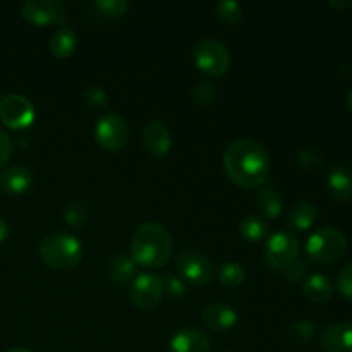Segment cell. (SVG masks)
<instances>
[{"label": "cell", "instance_id": "6da1fadb", "mask_svg": "<svg viewBox=\"0 0 352 352\" xmlns=\"http://www.w3.org/2000/svg\"><path fill=\"white\" fill-rule=\"evenodd\" d=\"M223 167L234 184L246 189L260 188L270 174V155L258 141L241 138L223 151Z\"/></svg>", "mask_w": 352, "mask_h": 352}, {"label": "cell", "instance_id": "7a4b0ae2", "mask_svg": "<svg viewBox=\"0 0 352 352\" xmlns=\"http://www.w3.org/2000/svg\"><path fill=\"white\" fill-rule=\"evenodd\" d=\"M174 241L168 230L158 222H144L131 237V254L138 265L160 268L170 260Z\"/></svg>", "mask_w": 352, "mask_h": 352}, {"label": "cell", "instance_id": "3957f363", "mask_svg": "<svg viewBox=\"0 0 352 352\" xmlns=\"http://www.w3.org/2000/svg\"><path fill=\"white\" fill-rule=\"evenodd\" d=\"M40 258L47 267L55 270H71L82 260V244L78 237L64 232L48 234L41 239Z\"/></svg>", "mask_w": 352, "mask_h": 352}, {"label": "cell", "instance_id": "277c9868", "mask_svg": "<svg viewBox=\"0 0 352 352\" xmlns=\"http://www.w3.org/2000/svg\"><path fill=\"white\" fill-rule=\"evenodd\" d=\"M347 251V239L336 227H320L306 241V253L309 260L320 265H332L339 261Z\"/></svg>", "mask_w": 352, "mask_h": 352}, {"label": "cell", "instance_id": "5b68a950", "mask_svg": "<svg viewBox=\"0 0 352 352\" xmlns=\"http://www.w3.org/2000/svg\"><path fill=\"white\" fill-rule=\"evenodd\" d=\"M195 64L203 74L206 76H222L230 67V52L222 41L215 38H205L196 43L192 52Z\"/></svg>", "mask_w": 352, "mask_h": 352}, {"label": "cell", "instance_id": "8992f818", "mask_svg": "<svg viewBox=\"0 0 352 352\" xmlns=\"http://www.w3.org/2000/svg\"><path fill=\"white\" fill-rule=\"evenodd\" d=\"M129 126L119 113L107 112L96 120L93 136L96 144L105 151H119L129 141Z\"/></svg>", "mask_w": 352, "mask_h": 352}, {"label": "cell", "instance_id": "52a82bcc", "mask_svg": "<svg viewBox=\"0 0 352 352\" xmlns=\"http://www.w3.org/2000/svg\"><path fill=\"white\" fill-rule=\"evenodd\" d=\"M175 267L182 280L189 282L195 287L208 285L215 275V268L210 258L196 250H184L179 253Z\"/></svg>", "mask_w": 352, "mask_h": 352}, {"label": "cell", "instance_id": "ba28073f", "mask_svg": "<svg viewBox=\"0 0 352 352\" xmlns=\"http://www.w3.org/2000/svg\"><path fill=\"white\" fill-rule=\"evenodd\" d=\"M265 258L270 263V267L280 272L282 268H285L289 263L299 258L298 237L289 230H277L267 239Z\"/></svg>", "mask_w": 352, "mask_h": 352}, {"label": "cell", "instance_id": "9c48e42d", "mask_svg": "<svg viewBox=\"0 0 352 352\" xmlns=\"http://www.w3.org/2000/svg\"><path fill=\"white\" fill-rule=\"evenodd\" d=\"M164 298V284L157 274H138L131 282L129 299L138 309L157 308Z\"/></svg>", "mask_w": 352, "mask_h": 352}, {"label": "cell", "instance_id": "30bf717a", "mask_svg": "<svg viewBox=\"0 0 352 352\" xmlns=\"http://www.w3.org/2000/svg\"><path fill=\"white\" fill-rule=\"evenodd\" d=\"M34 107L26 96L7 95L0 100V120L10 129H24L30 127L34 120Z\"/></svg>", "mask_w": 352, "mask_h": 352}, {"label": "cell", "instance_id": "8fae6325", "mask_svg": "<svg viewBox=\"0 0 352 352\" xmlns=\"http://www.w3.org/2000/svg\"><path fill=\"white\" fill-rule=\"evenodd\" d=\"M21 16L36 26H48L65 23V7L58 0H28L21 7Z\"/></svg>", "mask_w": 352, "mask_h": 352}, {"label": "cell", "instance_id": "7c38bea8", "mask_svg": "<svg viewBox=\"0 0 352 352\" xmlns=\"http://www.w3.org/2000/svg\"><path fill=\"white\" fill-rule=\"evenodd\" d=\"M143 146L153 157H165L172 148V136L162 120H151L143 129Z\"/></svg>", "mask_w": 352, "mask_h": 352}, {"label": "cell", "instance_id": "4fadbf2b", "mask_svg": "<svg viewBox=\"0 0 352 352\" xmlns=\"http://www.w3.org/2000/svg\"><path fill=\"white\" fill-rule=\"evenodd\" d=\"M323 352H352V323H330L320 337Z\"/></svg>", "mask_w": 352, "mask_h": 352}, {"label": "cell", "instance_id": "5bb4252c", "mask_svg": "<svg viewBox=\"0 0 352 352\" xmlns=\"http://www.w3.org/2000/svg\"><path fill=\"white\" fill-rule=\"evenodd\" d=\"M201 320L213 332H229L237 323L236 309L230 308L226 302H210L201 313Z\"/></svg>", "mask_w": 352, "mask_h": 352}, {"label": "cell", "instance_id": "9a60e30c", "mask_svg": "<svg viewBox=\"0 0 352 352\" xmlns=\"http://www.w3.org/2000/svg\"><path fill=\"white\" fill-rule=\"evenodd\" d=\"M170 352H210V339L203 330L186 327L170 340Z\"/></svg>", "mask_w": 352, "mask_h": 352}, {"label": "cell", "instance_id": "2e32d148", "mask_svg": "<svg viewBox=\"0 0 352 352\" xmlns=\"http://www.w3.org/2000/svg\"><path fill=\"white\" fill-rule=\"evenodd\" d=\"M0 186L9 195H24L33 186V172L26 165H9L0 174Z\"/></svg>", "mask_w": 352, "mask_h": 352}, {"label": "cell", "instance_id": "e0dca14e", "mask_svg": "<svg viewBox=\"0 0 352 352\" xmlns=\"http://www.w3.org/2000/svg\"><path fill=\"white\" fill-rule=\"evenodd\" d=\"M327 191L332 196L336 201H349L352 199V170L344 167V165H337L329 172L327 177Z\"/></svg>", "mask_w": 352, "mask_h": 352}, {"label": "cell", "instance_id": "ac0fdd59", "mask_svg": "<svg viewBox=\"0 0 352 352\" xmlns=\"http://www.w3.org/2000/svg\"><path fill=\"white\" fill-rule=\"evenodd\" d=\"M48 48H50L52 55H55L57 58L71 57L76 52V48H78V36H76L74 30L69 28L67 24L58 26L50 36Z\"/></svg>", "mask_w": 352, "mask_h": 352}, {"label": "cell", "instance_id": "d6986e66", "mask_svg": "<svg viewBox=\"0 0 352 352\" xmlns=\"http://www.w3.org/2000/svg\"><path fill=\"white\" fill-rule=\"evenodd\" d=\"M316 215H318V212H316V206L313 203L298 201L287 210L285 222L294 230H308L315 223Z\"/></svg>", "mask_w": 352, "mask_h": 352}, {"label": "cell", "instance_id": "ffe728a7", "mask_svg": "<svg viewBox=\"0 0 352 352\" xmlns=\"http://www.w3.org/2000/svg\"><path fill=\"white\" fill-rule=\"evenodd\" d=\"M136 274L138 263L133 260V256L116 254V256L110 258V261L107 263V277H109L113 284H126V282L133 280Z\"/></svg>", "mask_w": 352, "mask_h": 352}, {"label": "cell", "instance_id": "44dd1931", "mask_svg": "<svg viewBox=\"0 0 352 352\" xmlns=\"http://www.w3.org/2000/svg\"><path fill=\"white\" fill-rule=\"evenodd\" d=\"M332 282L329 277L323 274H313L308 275L305 282H302V294L309 299L311 302H325L332 298Z\"/></svg>", "mask_w": 352, "mask_h": 352}, {"label": "cell", "instance_id": "7402d4cb", "mask_svg": "<svg viewBox=\"0 0 352 352\" xmlns=\"http://www.w3.org/2000/svg\"><path fill=\"white\" fill-rule=\"evenodd\" d=\"M256 206L265 219H277V217H280L282 210H284L280 196L272 188H261L258 191Z\"/></svg>", "mask_w": 352, "mask_h": 352}, {"label": "cell", "instance_id": "603a6c76", "mask_svg": "<svg viewBox=\"0 0 352 352\" xmlns=\"http://www.w3.org/2000/svg\"><path fill=\"white\" fill-rule=\"evenodd\" d=\"M219 282L227 289H236L246 280V268L237 261H223L217 270Z\"/></svg>", "mask_w": 352, "mask_h": 352}, {"label": "cell", "instance_id": "cb8c5ba5", "mask_svg": "<svg viewBox=\"0 0 352 352\" xmlns=\"http://www.w3.org/2000/svg\"><path fill=\"white\" fill-rule=\"evenodd\" d=\"M89 217V210L86 206V203L79 201V199H72L67 205L64 206V212H62V219L72 229H79L86 223Z\"/></svg>", "mask_w": 352, "mask_h": 352}, {"label": "cell", "instance_id": "d4e9b609", "mask_svg": "<svg viewBox=\"0 0 352 352\" xmlns=\"http://www.w3.org/2000/svg\"><path fill=\"white\" fill-rule=\"evenodd\" d=\"M239 232L248 241H261L268 236V223L261 217H246L241 220Z\"/></svg>", "mask_w": 352, "mask_h": 352}, {"label": "cell", "instance_id": "484cf974", "mask_svg": "<svg viewBox=\"0 0 352 352\" xmlns=\"http://www.w3.org/2000/svg\"><path fill=\"white\" fill-rule=\"evenodd\" d=\"M316 325L311 320H298L289 327V339L296 346H306L315 337Z\"/></svg>", "mask_w": 352, "mask_h": 352}, {"label": "cell", "instance_id": "4316f807", "mask_svg": "<svg viewBox=\"0 0 352 352\" xmlns=\"http://www.w3.org/2000/svg\"><path fill=\"white\" fill-rule=\"evenodd\" d=\"M215 14L222 23L226 24H236L243 19L244 10L239 2L236 0H222L215 6Z\"/></svg>", "mask_w": 352, "mask_h": 352}, {"label": "cell", "instance_id": "83f0119b", "mask_svg": "<svg viewBox=\"0 0 352 352\" xmlns=\"http://www.w3.org/2000/svg\"><path fill=\"white\" fill-rule=\"evenodd\" d=\"M217 98V88L210 79H199L192 88V100L198 105H210Z\"/></svg>", "mask_w": 352, "mask_h": 352}, {"label": "cell", "instance_id": "f1b7e54d", "mask_svg": "<svg viewBox=\"0 0 352 352\" xmlns=\"http://www.w3.org/2000/svg\"><path fill=\"white\" fill-rule=\"evenodd\" d=\"M93 9L98 10V14L109 17H120L127 12L129 3L127 0H96L93 2Z\"/></svg>", "mask_w": 352, "mask_h": 352}, {"label": "cell", "instance_id": "f546056e", "mask_svg": "<svg viewBox=\"0 0 352 352\" xmlns=\"http://www.w3.org/2000/svg\"><path fill=\"white\" fill-rule=\"evenodd\" d=\"M282 274H284L285 280L291 282V284H302V282L308 278V265L305 263V260L298 258L292 263H289L287 267L282 268Z\"/></svg>", "mask_w": 352, "mask_h": 352}, {"label": "cell", "instance_id": "4dcf8cb0", "mask_svg": "<svg viewBox=\"0 0 352 352\" xmlns=\"http://www.w3.org/2000/svg\"><path fill=\"white\" fill-rule=\"evenodd\" d=\"M296 160H298V165L302 168V170H308V172L320 170L323 165L322 155H320L316 150H311V148H306V150L299 151Z\"/></svg>", "mask_w": 352, "mask_h": 352}, {"label": "cell", "instance_id": "1f68e13d", "mask_svg": "<svg viewBox=\"0 0 352 352\" xmlns=\"http://www.w3.org/2000/svg\"><path fill=\"white\" fill-rule=\"evenodd\" d=\"M162 284H164V294L172 296V298H179L186 292V282L177 275L165 274L162 277Z\"/></svg>", "mask_w": 352, "mask_h": 352}, {"label": "cell", "instance_id": "d6a6232c", "mask_svg": "<svg viewBox=\"0 0 352 352\" xmlns=\"http://www.w3.org/2000/svg\"><path fill=\"white\" fill-rule=\"evenodd\" d=\"M82 98H85V102L89 107H95V109H102L109 102L107 91L103 88H98V86H89V88H86L85 93H82Z\"/></svg>", "mask_w": 352, "mask_h": 352}, {"label": "cell", "instance_id": "836d02e7", "mask_svg": "<svg viewBox=\"0 0 352 352\" xmlns=\"http://www.w3.org/2000/svg\"><path fill=\"white\" fill-rule=\"evenodd\" d=\"M337 291L344 296V298L352 299V263L346 265L340 270L339 277H337Z\"/></svg>", "mask_w": 352, "mask_h": 352}, {"label": "cell", "instance_id": "e575fe53", "mask_svg": "<svg viewBox=\"0 0 352 352\" xmlns=\"http://www.w3.org/2000/svg\"><path fill=\"white\" fill-rule=\"evenodd\" d=\"M10 155H12V141H10L9 134L0 131V168L9 162Z\"/></svg>", "mask_w": 352, "mask_h": 352}, {"label": "cell", "instance_id": "d590c367", "mask_svg": "<svg viewBox=\"0 0 352 352\" xmlns=\"http://www.w3.org/2000/svg\"><path fill=\"white\" fill-rule=\"evenodd\" d=\"M330 7H333V9H347V7L352 6V0H330L329 2Z\"/></svg>", "mask_w": 352, "mask_h": 352}, {"label": "cell", "instance_id": "8d00e7d4", "mask_svg": "<svg viewBox=\"0 0 352 352\" xmlns=\"http://www.w3.org/2000/svg\"><path fill=\"white\" fill-rule=\"evenodd\" d=\"M7 234H9V227H7L6 220H3L2 217H0V243H2V241L6 239Z\"/></svg>", "mask_w": 352, "mask_h": 352}, {"label": "cell", "instance_id": "74e56055", "mask_svg": "<svg viewBox=\"0 0 352 352\" xmlns=\"http://www.w3.org/2000/svg\"><path fill=\"white\" fill-rule=\"evenodd\" d=\"M347 107H349V110L352 112V89L349 91V95H347Z\"/></svg>", "mask_w": 352, "mask_h": 352}, {"label": "cell", "instance_id": "f35d334b", "mask_svg": "<svg viewBox=\"0 0 352 352\" xmlns=\"http://www.w3.org/2000/svg\"><path fill=\"white\" fill-rule=\"evenodd\" d=\"M6 352H31V351L23 349V347H14V349H9V351H6Z\"/></svg>", "mask_w": 352, "mask_h": 352}, {"label": "cell", "instance_id": "ab89813d", "mask_svg": "<svg viewBox=\"0 0 352 352\" xmlns=\"http://www.w3.org/2000/svg\"><path fill=\"white\" fill-rule=\"evenodd\" d=\"M346 67H349V69H352V64H349V65H346ZM346 67H344V69H346ZM344 72H347V71H344ZM347 76H349V78H352V71H349V74H347Z\"/></svg>", "mask_w": 352, "mask_h": 352}, {"label": "cell", "instance_id": "60d3db41", "mask_svg": "<svg viewBox=\"0 0 352 352\" xmlns=\"http://www.w3.org/2000/svg\"><path fill=\"white\" fill-rule=\"evenodd\" d=\"M55 352H65V351H55Z\"/></svg>", "mask_w": 352, "mask_h": 352}, {"label": "cell", "instance_id": "b9f144b4", "mask_svg": "<svg viewBox=\"0 0 352 352\" xmlns=\"http://www.w3.org/2000/svg\"><path fill=\"white\" fill-rule=\"evenodd\" d=\"M220 352H227V351H220Z\"/></svg>", "mask_w": 352, "mask_h": 352}, {"label": "cell", "instance_id": "7bdbcfd3", "mask_svg": "<svg viewBox=\"0 0 352 352\" xmlns=\"http://www.w3.org/2000/svg\"><path fill=\"white\" fill-rule=\"evenodd\" d=\"M167 352H170V351H167Z\"/></svg>", "mask_w": 352, "mask_h": 352}]
</instances>
